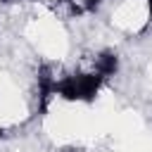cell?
I'll return each mask as SVG.
<instances>
[{"label": "cell", "mask_w": 152, "mask_h": 152, "mask_svg": "<svg viewBox=\"0 0 152 152\" xmlns=\"http://www.w3.org/2000/svg\"><path fill=\"white\" fill-rule=\"evenodd\" d=\"M90 69H93L95 74H100L102 78L116 76V71H119V55H116L114 50H102V52H97V55L93 57Z\"/></svg>", "instance_id": "6da1fadb"}]
</instances>
